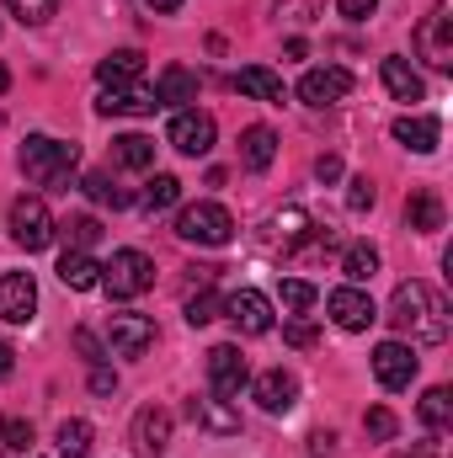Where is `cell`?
<instances>
[{
    "mask_svg": "<svg viewBox=\"0 0 453 458\" xmlns=\"http://www.w3.org/2000/svg\"><path fill=\"white\" fill-rule=\"evenodd\" d=\"M5 91H11V70L0 64V97H5Z\"/></svg>",
    "mask_w": 453,
    "mask_h": 458,
    "instance_id": "f907efd6",
    "label": "cell"
},
{
    "mask_svg": "<svg viewBox=\"0 0 453 458\" xmlns=\"http://www.w3.org/2000/svg\"><path fill=\"white\" fill-rule=\"evenodd\" d=\"M11 240H16L21 250H48L54 219H48V203H43V198H16V203H11Z\"/></svg>",
    "mask_w": 453,
    "mask_h": 458,
    "instance_id": "5b68a950",
    "label": "cell"
},
{
    "mask_svg": "<svg viewBox=\"0 0 453 458\" xmlns=\"http://www.w3.org/2000/svg\"><path fill=\"white\" fill-rule=\"evenodd\" d=\"M144 75V54L139 48H117V54H107L102 64H97V81L102 86H133Z\"/></svg>",
    "mask_w": 453,
    "mask_h": 458,
    "instance_id": "d4e9b609",
    "label": "cell"
},
{
    "mask_svg": "<svg viewBox=\"0 0 453 458\" xmlns=\"http://www.w3.org/2000/svg\"><path fill=\"white\" fill-rule=\"evenodd\" d=\"M113 155L123 171H150L155 165V139L150 133H123V139H113Z\"/></svg>",
    "mask_w": 453,
    "mask_h": 458,
    "instance_id": "83f0119b",
    "label": "cell"
},
{
    "mask_svg": "<svg viewBox=\"0 0 453 458\" xmlns=\"http://www.w3.org/2000/svg\"><path fill=\"white\" fill-rule=\"evenodd\" d=\"M171 149H182L187 160H198V155H209L214 149V117L198 113V107H182V113L171 117Z\"/></svg>",
    "mask_w": 453,
    "mask_h": 458,
    "instance_id": "52a82bcc",
    "label": "cell"
},
{
    "mask_svg": "<svg viewBox=\"0 0 453 458\" xmlns=\"http://www.w3.org/2000/svg\"><path fill=\"white\" fill-rule=\"evenodd\" d=\"M113 389H117V373L102 368V362H91V394H113Z\"/></svg>",
    "mask_w": 453,
    "mask_h": 458,
    "instance_id": "7bdbcfd3",
    "label": "cell"
},
{
    "mask_svg": "<svg viewBox=\"0 0 453 458\" xmlns=\"http://www.w3.org/2000/svg\"><path fill=\"white\" fill-rule=\"evenodd\" d=\"M176 234H182L187 245H229L235 219H229L225 203H187V208L176 214Z\"/></svg>",
    "mask_w": 453,
    "mask_h": 458,
    "instance_id": "3957f363",
    "label": "cell"
},
{
    "mask_svg": "<svg viewBox=\"0 0 453 458\" xmlns=\"http://www.w3.org/2000/svg\"><path fill=\"white\" fill-rule=\"evenodd\" d=\"M64 240H70V250H91L102 240V225L91 214H75V219H64Z\"/></svg>",
    "mask_w": 453,
    "mask_h": 458,
    "instance_id": "836d02e7",
    "label": "cell"
},
{
    "mask_svg": "<svg viewBox=\"0 0 453 458\" xmlns=\"http://www.w3.org/2000/svg\"><path fill=\"white\" fill-rule=\"evenodd\" d=\"M0 454H32V421L0 416Z\"/></svg>",
    "mask_w": 453,
    "mask_h": 458,
    "instance_id": "d6a6232c",
    "label": "cell"
},
{
    "mask_svg": "<svg viewBox=\"0 0 453 458\" xmlns=\"http://www.w3.org/2000/svg\"><path fill=\"white\" fill-rule=\"evenodd\" d=\"M283 336H288V346H315V326H310V320H288Z\"/></svg>",
    "mask_w": 453,
    "mask_h": 458,
    "instance_id": "ee69618b",
    "label": "cell"
},
{
    "mask_svg": "<svg viewBox=\"0 0 453 458\" xmlns=\"http://www.w3.org/2000/svg\"><path fill=\"white\" fill-rule=\"evenodd\" d=\"M102 288L113 299H139L144 288H155V261L144 250H113V261L102 267Z\"/></svg>",
    "mask_w": 453,
    "mask_h": 458,
    "instance_id": "277c9868",
    "label": "cell"
},
{
    "mask_svg": "<svg viewBox=\"0 0 453 458\" xmlns=\"http://www.w3.org/2000/svg\"><path fill=\"white\" fill-rule=\"evenodd\" d=\"M299 97L310 102V107H337L352 97V75L341 70V64H326V70H310L304 81H299Z\"/></svg>",
    "mask_w": 453,
    "mask_h": 458,
    "instance_id": "4fadbf2b",
    "label": "cell"
},
{
    "mask_svg": "<svg viewBox=\"0 0 453 458\" xmlns=\"http://www.w3.org/2000/svg\"><path fill=\"white\" fill-rule=\"evenodd\" d=\"M443 219H449V214H443V198H438L432 187H416V192L406 198V225L416 229V234H438Z\"/></svg>",
    "mask_w": 453,
    "mask_h": 458,
    "instance_id": "ffe728a7",
    "label": "cell"
},
{
    "mask_svg": "<svg viewBox=\"0 0 453 458\" xmlns=\"http://www.w3.org/2000/svg\"><path fill=\"white\" fill-rule=\"evenodd\" d=\"M160 102H155V91L150 86H102V97H97V113L113 117V113H155Z\"/></svg>",
    "mask_w": 453,
    "mask_h": 458,
    "instance_id": "d6986e66",
    "label": "cell"
},
{
    "mask_svg": "<svg viewBox=\"0 0 453 458\" xmlns=\"http://www.w3.org/2000/svg\"><path fill=\"white\" fill-rule=\"evenodd\" d=\"M225 315L235 320V331H245V336H267L272 331V304L256 288H235L225 299Z\"/></svg>",
    "mask_w": 453,
    "mask_h": 458,
    "instance_id": "9c48e42d",
    "label": "cell"
},
{
    "mask_svg": "<svg viewBox=\"0 0 453 458\" xmlns=\"http://www.w3.org/2000/svg\"><path fill=\"white\" fill-rule=\"evenodd\" d=\"M341 272H346L352 283H368V277L379 272V250H373L368 240H357V245H346V256H341Z\"/></svg>",
    "mask_w": 453,
    "mask_h": 458,
    "instance_id": "f546056e",
    "label": "cell"
},
{
    "mask_svg": "<svg viewBox=\"0 0 453 458\" xmlns=\"http://www.w3.org/2000/svg\"><path fill=\"white\" fill-rule=\"evenodd\" d=\"M107 342H113L117 357H144L155 346V320L133 315V310H117V315H107Z\"/></svg>",
    "mask_w": 453,
    "mask_h": 458,
    "instance_id": "8992f818",
    "label": "cell"
},
{
    "mask_svg": "<svg viewBox=\"0 0 453 458\" xmlns=\"http://www.w3.org/2000/svg\"><path fill=\"white\" fill-rule=\"evenodd\" d=\"M438 133H443L438 117H400V123H395V139H400L406 149H416V155H432V149H438Z\"/></svg>",
    "mask_w": 453,
    "mask_h": 458,
    "instance_id": "4316f807",
    "label": "cell"
},
{
    "mask_svg": "<svg viewBox=\"0 0 453 458\" xmlns=\"http://www.w3.org/2000/svg\"><path fill=\"white\" fill-rule=\"evenodd\" d=\"M59 458H86L91 454V421H59Z\"/></svg>",
    "mask_w": 453,
    "mask_h": 458,
    "instance_id": "1f68e13d",
    "label": "cell"
},
{
    "mask_svg": "<svg viewBox=\"0 0 453 458\" xmlns=\"http://www.w3.org/2000/svg\"><path fill=\"white\" fill-rule=\"evenodd\" d=\"M310 234H315V219H310L299 203H288V208H278V214L267 219V245H278V250H299Z\"/></svg>",
    "mask_w": 453,
    "mask_h": 458,
    "instance_id": "2e32d148",
    "label": "cell"
},
{
    "mask_svg": "<svg viewBox=\"0 0 453 458\" xmlns=\"http://www.w3.org/2000/svg\"><path fill=\"white\" fill-rule=\"evenodd\" d=\"M235 91H245V97H256V102H272V107H283V81L267 70V64H245L240 75H235Z\"/></svg>",
    "mask_w": 453,
    "mask_h": 458,
    "instance_id": "603a6c76",
    "label": "cell"
},
{
    "mask_svg": "<svg viewBox=\"0 0 453 458\" xmlns=\"http://www.w3.org/2000/svg\"><path fill=\"white\" fill-rule=\"evenodd\" d=\"M363 427H368V437H373V443H389L400 421H395V411H384V405H373V411L363 416Z\"/></svg>",
    "mask_w": 453,
    "mask_h": 458,
    "instance_id": "74e56055",
    "label": "cell"
},
{
    "mask_svg": "<svg viewBox=\"0 0 453 458\" xmlns=\"http://www.w3.org/2000/svg\"><path fill=\"white\" fill-rule=\"evenodd\" d=\"M294 400H299V378H294L288 368H267V373L256 378V405H261L267 416L294 411Z\"/></svg>",
    "mask_w": 453,
    "mask_h": 458,
    "instance_id": "e0dca14e",
    "label": "cell"
},
{
    "mask_svg": "<svg viewBox=\"0 0 453 458\" xmlns=\"http://www.w3.org/2000/svg\"><path fill=\"white\" fill-rule=\"evenodd\" d=\"M59 283H64V288H75V293L102 288V267H97L86 250H64V256H59Z\"/></svg>",
    "mask_w": 453,
    "mask_h": 458,
    "instance_id": "cb8c5ba5",
    "label": "cell"
},
{
    "mask_svg": "<svg viewBox=\"0 0 453 458\" xmlns=\"http://www.w3.org/2000/svg\"><path fill=\"white\" fill-rule=\"evenodd\" d=\"M187 416L203 427V432H214V437H235L240 432V411L219 400V394H209V400H187Z\"/></svg>",
    "mask_w": 453,
    "mask_h": 458,
    "instance_id": "ac0fdd59",
    "label": "cell"
},
{
    "mask_svg": "<svg viewBox=\"0 0 453 458\" xmlns=\"http://www.w3.org/2000/svg\"><path fill=\"white\" fill-rule=\"evenodd\" d=\"M155 102L160 107H182V102H198V75L187 64H171L160 81H155Z\"/></svg>",
    "mask_w": 453,
    "mask_h": 458,
    "instance_id": "7402d4cb",
    "label": "cell"
},
{
    "mask_svg": "<svg viewBox=\"0 0 453 458\" xmlns=\"http://www.w3.org/2000/svg\"><path fill=\"white\" fill-rule=\"evenodd\" d=\"M326 310H331V320H337L341 331H368V326L379 320V310H373V299H368L363 288H337V293L326 299Z\"/></svg>",
    "mask_w": 453,
    "mask_h": 458,
    "instance_id": "5bb4252c",
    "label": "cell"
},
{
    "mask_svg": "<svg viewBox=\"0 0 453 458\" xmlns=\"http://www.w3.org/2000/svg\"><path fill=\"white\" fill-rule=\"evenodd\" d=\"M75 346H81V357H86V362H102V357H107V352H102V342H97V336H91L86 326L75 331Z\"/></svg>",
    "mask_w": 453,
    "mask_h": 458,
    "instance_id": "f6af8a7d",
    "label": "cell"
},
{
    "mask_svg": "<svg viewBox=\"0 0 453 458\" xmlns=\"http://www.w3.org/2000/svg\"><path fill=\"white\" fill-rule=\"evenodd\" d=\"M326 11V0H278V16H288V21H315Z\"/></svg>",
    "mask_w": 453,
    "mask_h": 458,
    "instance_id": "ab89813d",
    "label": "cell"
},
{
    "mask_svg": "<svg viewBox=\"0 0 453 458\" xmlns=\"http://www.w3.org/2000/svg\"><path fill=\"white\" fill-rule=\"evenodd\" d=\"M384 86H389V97H395V102H422V97H427L422 75H416L406 59H384Z\"/></svg>",
    "mask_w": 453,
    "mask_h": 458,
    "instance_id": "484cf974",
    "label": "cell"
},
{
    "mask_svg": "<svg viewBox=\"0 0 453 458\" xmlns=\"http://www.w3.org/2000/svg\"><path fill=\"white\" fill-rule=\"evenodd\" d=\"M240 160H245V171H267V165L278 160V133H272L267 123H251V128L240 133Z\"/></svg>",
    "mask_w": 453,
    "mask_h": 458,
    "instance_id": "44dd1931",
    "label": "cell"
},
{
    "mask_svg": "<svg viewBox=\"0 0 453 458\" xmlns=\"http://www.w3.org/2000/svg\"><path fill=\"white\" fill-rule=\"evenodd\" d=\"M310 304H315V288H310L304 277H288V283H283V310L299 315V310H310Z\"/></svg>",
    "mask_w": 453,
    "mask_h": 458,
    "instance_id": "f35d334b",
    "label": "cell"
},
{
    "mask_svg": "<svg viewBox=\"0 0 453 458\" xmlns=\"http://www.w3.org/2000/svg\"><path fill=\"white\" fill-rule=\"evenodd\" d=\"M337 5H341V16H346V21H368V16L379 11V0H337Z\"/></svg>",
    "mask_w": 453,
    "mask_h": 458,
    "instance_id": "b9f144b4",
    "label": "cell"
},
{
    "mask_svg": "<svg viewBox=\"0 0 453 458\" xmlns=\"http://www.w3.org/2000/svg\"><path fill=\"white\" fill-rule=\"evenodd\" d=\"M453 421V394L438 384V389H427L422 394V427H432V432H443Z\"/></svg>",
    "mask_w": 453,
    "mask_h": 458,
    "instance_id": "4dcf8cb0",
    "label": "cell"
},
{
    "mask_svg": "<svg viewBox=\"0 0 453 458\" xmlns=\"http://www.w3.org/2000/svg\"><path fill=\"white\" fill-rule=\"evenodd\" d=\"M395 458H411V454H395Z\"/></svg>",
    "mask_w": 453,
    "mask_h": 458,
    "instance_id": "816d5d0a",
    "label": "cell"
},
{
    "mask_svg": "<svg viewBox=\"0 0 453 458\" xmlns=\"http://www.w3.org/2000/svg\"><path fill=\"white\" fill-rule=\"evenodd\" d=\"M449 0H438L432 5V16L422 21V32H416V48H422V59L432 64V70H449L453 64V43H449Z\"/></svg>",
    "mask_w": 453,
    "mask_h": 458,
    "instance_id": "7c38bea8",
    "label": "cell"
},
{
    "mask_svg": "<svg viewBox=\"0 0 453 458\" xmlns=\"http://www.w3.org/2000/svg\"><path fill=\"white\" fill-rule=\"evenodd\" d=\"M389 326L400 331V336H411V342H449V326H453V310L449 299L432 288V283H400L395 288V299H389Z\"/></svg>",
    "mask_w": 453,
    "mask_h": 458,
    "instance_id": "6da1fadb",
    "label": "cell"
},
{
    "mask_svg": "<svg viewBox=\"0 0 453 458\" xmlns=\"http://www.w3.org/2000/svg\"><path fill=\"white\" fill-rule=\"evenodd\" d=\"M150 5H155L160 16H171V11H182V0H150Z\"/></svg>",
    "mask_w": 453,
    "mask_h": 458,
    "instance_id": "681fc988",
    "label": "cell"
},
{
    "mask_svg": "<svg viewBox=\"0 0 453 458\" xmlns=\"http://www.w3.org/2000/svg\"><path fill=\"white\" fill-rule=\"evenodd\" d=\"M11 5V16H21L27 27H43L54 11H59V0H5Z\"/></svg>",
    "mask_w": 453,
    "mask_h": 458,
    "instance_id": "e575fe53",
    "label": "cell"
},
{
    "mask_svg": "<svg viewBox=\"0 0 453 458\" xmlns=\"http://www.w3.org/2000/svg\"><path fill=\"white\" fill-rule=\"evenodd\" d=\"M81 187H86V198H91V203H113V208H123V203H128V192H117V187L107 182V176H102V171H91Z\"/></svg>",
    "mask_w": 453,
    "mask_h": 458,
    "instance_id": "d590c367",
    "label": "cell"
},
{
    "mask_svg": "<svg viewBox=\"0 0 453 458\" xmlns=\"http://www.w3.org/2000/svg\"><path fill=\"white\" fill-rule=\"evenodd\" d=\"M219 310H225V304H219L214 293H192V299H187V326H209V320H219Z\"/></svg>",
    "mask_w": 453,
    "mask_h": 458,
    "instance_id": "8d00e7d4",
    "label": "cell"
},
{
    "mask_svg": "<svg viewBox=\"0 0 453 458\" xmlns=\"http://www.w3.org/2000/svg\"><path fill=\"white\" fill-rule=\"evenodd\" d=\"M133 448L144 458H160L171 448V411H160V405H144L139 416H133Z\"/></svg>",
    "mask_w": 453,
    "mask_h": 458,
    "instance_id": "9a60e30c",
    "label": "cell"
},
{
    "mask_svg": "<svg viewBox=\"0 0 453 458\" xmlns=\"http://www.w3.org/2000/svg\"><path fill=\"white\" fill-rule=\"evenodd\" d=\"M38 315V283L27 272H5L0 277V320L5 326H27Z\"/></svg>",
    "mask_w": 453,
    "mask_h": 458,
    "instance_id": "ba28073f",
    "label": "cell"
},
{
    "mask_svg": "<svg viewBox=\"0 0 453 458\" xmlns=\"http://www.w3.org/2000/svg\"><path fill=\"white\" fill-rule=\"evenodd\" d=\"M176 198H182V182L160 171V176H150V187H144V198H139V208H144V214H160V208H171Z\"/></svg>",
    "mask_w": 453,
    "mask_h": 458,
    "instance_id": "f1b7e54d",
    "label": "cell"
},
{
    "mask_svg": "<svg viewBox=\"0 0 453 458\" xmlns=\"http://www.w3.org/2000/svg\"><path fill=\"white\" fill-rule=\"evenodd\" d=\"M373 378H379L384 389H411V378H416V352L406 342L373 346Z\"/></svg>",
    "mask_w": 453,
    "mask_h": 458,
    "instance_id": "30bf717a",
    "label": "cell"
},
{
    "mask_svg": "<svg viewBox=\"0 0 453 458\" xmlns=\"http://www.w3.org/2000/svg\"><path fill=\"white\" fill-rule=\"evenodd\" d=\"M346 187H352V192H346V208H352V214H368V208H373V182H368V176H352Z\"/></svg>",
    "mask_w": 453,
    "mask_h": 458,
    "instance_id": "60d3db41",
    "label": "cell"
},
{
    "mask_svg": "<svg viewBox=\"0 0 453 458\" xmlns=\"http://www.w3.org/2000/svg\"><path fill=\"white\" fill-rule=\"evenodd\" d=\"M16 165L27 171V182L38 187H64L70 171L81 165V144H64V139H48V133H32L21 149H16Z\"/></svg>",
    "mask_w": 453,
    "mask_h": 458,
    "instance_id": "7a4b0ae2",
    "label": "cell"
},
{
    "mask_svg": "<svg viewBox=\"0 0 453 458\" xmlns=\"http://www.w3.org/2000/svg\"><path fill=\"white\" fill-rule=\"evenodd\" d=\"M310 443H315V454H331V448H337V432H315Z\"/></svg>",
    "mask_w": 453,
    "mask_h": 458,
    "instance_id": "c3c4849f",
    "label": "cell"
},
{
    "mask_svg": "<svg viewBox=\"0 0 453 458\" xmlns=\"http://www.w3.org/2000/svg\"><path fill=\"white\" fill-rule=\"evenodd\" d=\"M315 176H321V182H337V176H341V160H337V155H321V160H315Z\"/></svg>",
    "mask_w": 453,
    "mask_h": 458,
    "instance_id": "bcb514c9",
    "label": "cell"
},
{
    "mask_svg": "<svg viewBox=\"0 0 453 458\" xmlns=\"http://www.w3.org/2000/svg\"><path fill=\"white\" fill-rule=\"evenodd\" d=\"M16 373V352H11V342H0V378H11Z\"/></svg>",
    "mask_w": 453,
    "mask_h": 458,
    "instance_id": "7dc6e473",
    "label": "cell"
},
{
    "mask_svg": "<svg viewBox=\"0 0 453 458\" xmlns=\"http://www.w3.org/2000/svg\"><path fill=\"white\" fill-rule=\"evenodd\" d=\"M209 384H214L219 400H235V394L251 384V368H245L240 346H214V352H209Z\"/></svg>",
    "mask_w": 453,
    "mask_h": 458,
    "instance_id": "8fae6325",
    "label": "cell"
}]
</instances>
